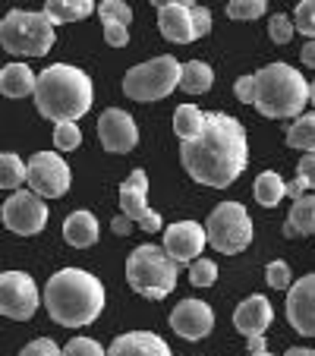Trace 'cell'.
<instances>
[{
	"mask_svg": "<svg viewBox=\"0 0 315 356\" xmlns=\"http://www.w3.org/2000/svg\"><path fill=\"white\" fill-rule=\"evenodd\" d=\"M180 161L183 170L202 186H230L249 161L246 129L224 111H211L205 117V129L195 139L180 142Z\"/></svg>",
	"mask_w": 315,
	"mask_h": 356,
	"instance_id": "obj_1",
	"label": "cell"
},
{
	"mask_svg": "<svg viewBox=\"0 0 315 356\" xmlns=\"http://www.w3.org/2000/svg\"><path fill=\"white\" fill-rule=\"evenodd\" d=\"M108 302L104 284L95 275L82 268H63L57 271L45 287V306L47 316L63 328H86L101 316Z\"/></svg>",
	"mask_w": 315,
	"mask_h": 356,
	"instance_id": "obj_2",
	"label": "cell"
},
{
	"mask_svg": "<svg viewBox=\"0 0 315 356\" xmlns=\"http://www.w3.org/2000/svg\"><path fill=\"white\" fill-rule=\"evenodd\" d=\"M95 88L92 79L82 73L79 67L70 63H54L38 73V86H35V104L38 114L54 123H76L92 111Z\"/></svg>",
	"mask_w": 315,
	"mask_h": 356,
	"instance_id": "obj_3",
	"label": "cell"
},
{
	"mask_svg": "<svg viewBox=\"0 0 315 356\" xmlns=\"http://www.w3.org/2000/svg\"><path fill=\"white\" fill-rule=\"evenodd\" d=\"M309 104V82L290 63H268L255 73V108L271 120L302 117Z\"/></svg>",
	"mask_w": 315,
	"mask_h": 356,
	"instance_id": "obj_4",
	"label": "cell"
},
{
	"mask_svg": "<svg viewBox=\"0 0 315 356\" xmlns=\"http://www.w3.org/2000/svg\"><path fill=\"white\" fill-rule=\"evenodd\" d=\"M127 281L145 300H164L177 287V262L164 252V246L142 243L127 259Z\"/></svg>",
	"mask_w": 315,
	"mask_h": 356,
	"instance_id": "obj_5",
	"label": "cell"
},
{
	"mask_svg": "<svg viewBox=\"0 0 315 356\" xmlns=\"http://www.w3.org/2000/svg\"><path fill=\"white\" fill-rule=\"evenodd\" d=\"M57 38V26L45 13L10 10L0 22V44L16 57H45Z\"/></svg>",
	"mask_w": 315,
	"mask_h": 356,
	"instance_id": "obj_6",
	"label": "cell"
},
{
	"mask_svg": "<svg viewBox=\"0 0 315 356\" xmlns=\"http://www.w3.org/2000/svg\"><path fill=\"white\" fill-rule=\"evenodd\" d=\"M183 79V67L177 57L161 54L154 60H145L139 67H133L123 76V95L133 101H158L168 98Z\"/></svg>",
	"mask_w": 315,
	"mask_h": 356,
	"instance_id": "obj_7",
	"label": "cell"
},
{
	"mask_svg": "<svg viewBox=\"0 0 315 356\" xmlns=\"http://www.w3.org/2000/svg\"><path fill=\"white\" fill-rule=\"evenodd\" d=\"M208 243L224 252V256H236L252 243V221H249V211L243 209L240 202H221L211 209L205 224Z\"/></svg>",
	"mask_w": 315,
	"mask_h": 356,
	"instance_id": "obj_8",
	"label": "cell"
},
{
	"mask_svg": "<svg viewBox=\"0 0 315 356\" xmlns=\"http://www.w3.org/2000/svg\"><path fill=\"white\" fill-rule=\"evenodd\" d=\"M0 312L13 322H29L38 312V287L26 271L0 275Z\"/></svg>",
	"mask_w": 315,
	"mask_h": 356,
	"instance_id": "obj_9",
	"label": "cell"
},
{
	"mask_svg": "<svg viewBox=\"0 0 315 356\" xmlns=\"http://www.w3.org/2000/svg\"><path fill=\"white\" fill-rule=\"evenodd\" d=\"M29 186L41 199H60L70 189V164L57 152H35L29 158Z\"/></svg>",
	"mask_w": 315,
	"mask_h": 356,
	"instance_id": "obj_10",
	"label": "cell"
},
{
	"mask_svg": "<svg viewBox=\"0 0 315 356\" xmlns=\"http://www.w3.org/2000/svg\"><path fill=\"white\" fill-rule=\"evenodd\" d=\"M0 215H3L7 230H13V234H19V236H35V234H41L47 224V205L32 189H19V193H13L3 202V211H0Z\"/></svg>",
	"mask_w": 315,
	"mask_h": 356,
	"instance_id": "obj_11",
	"label": "cell"
},
{
	"mask_svg": "<svg viewBox=\"0 0 315 356\" xmlns=\"http://www.w3.org/2000/svg\"><path fill=\"white\" fill-rule=\"evenodd\" d=\"M120 209L136 221V227L145 234H158L161 230V215L148 205V174L145 170H133L127 180L120 183Z\"/></svg>",
	"mask_w": 315,
	"mask_h": 356,
	"instance_id": "obj_12",
	"label": "cell"
},
{
	"mask_svg": "<svg viewBox=\"0 0 315 356\" xmlns=\"http://www.w3.org/2000/svg\"><path fill=\"white\" fill-rule=\"evenodd\" d=\"M98 139L111 155H127L139 145V127L136 120L120 108H108L98 117Z\"/></svg>",
	"mask_w": 315,
	"mask_h": 356,
	"instance_id": "obj_13",
	"label": "cell"
},
{
	"mask_svg": "<svg viewBox=\"0 0 315 356\" xmlns=\"http://www.w3.org/2000/svg\"><path fill=\"white\" fill-rule=\"evenodd\" d=\"M208 243V234L199 221H177L164 230V252L174 259L177 265L180 262H199L202 249Z\"/></svg>",
	"mask_w": 315,
	"mask_h": 356,
	"instance_id": "obj_14",
	"label": "cell"
},
{
	"mask_svg": "<svg viewBox=\"0 0 315 356\" xmlns=\"http://www.w3.org/2000/svg\"><path fill=\"white\" fill-rule=\"evenodd\" d=\"M287 322L296 334L315 337V275L300 277L287 290Z\"/></svg>",
	"mask_w": 315,
	"mask_h": 356,
	"instance_id": "obj_15",
	"label": "cell"
},
{
	"mask_svg": "<svg viewBox=\"0 0 315 356\" xmlns=\"http://www.w3.org/2000/svg\"><path fill=\"white\" fill-rule=\"evenodd\" d=\"M170 328L186 341H202L215 331V312L202 300H183L170 312Z\"/></svg>",
	"mask_w": 315,
	"mask_h": 356,
	"instance_id": "obj_16",
	"label": "cell"
},
{
	"mask_svg": "<svg viewBox=\"0 0 315 356\" xmlns=\"http://www.w3.org/2000/svg\"><path fill=\"white\" fill-rule=\"evenodd\" d=\"M158 29L168 41L174 44H189L195 41V16H193V3L186 0H170V3H158Z\"/></svg>",
	"mask_w": 315,
	"mask_h": 356,
	"instance_id": "obj_17",
	"label": "cell"
},
{
	"mask_svg": "<svg viewBox=\"0 0 315 356\" xmlns=\"http://www.w3.org/2000/svg\"><path fill=\"white\" fill-rule=\"evenodd\" d=\"M271 322H275V309H271V302L259 293L246 296L234 309V328L240 331L246 341L249 337H261V331H268Z\"/></svg>",
	"mask_w": 315,
	"mask_h": 356,
	"instance_id": "obj_18",
	"label": "cell"
},
{
	"mask_svg": "<svg viewBox=\"0 0 315 356\" xmlns=\"http://www.w3.org/2000/svg\"><path fill=\"white\" fill-rule=\"evenodd\" d=\"M108 356H174L168 341L152 331H127V334L114 337L108 347Z\"/></svg>",
	"mask_w": 315,
	"mask_h": 356,
	"instance_id": "obj_19",
	"label": "cell"
},
{
	"mask_svg": "<svg viewBox=\"0 0 315 356\" xmlns=\"http://www.w3.org/2000/svg\"><path fill=\"white\" fill-rule=\"evenodd\" d=\"M98 218L92 215V211H86V209H79V211H73V215L63 221V240L70 243V246H76V249H88V246H95L98 243Z\"/></svg>",
	"mask_w": 315,
	"mask_h": 356,
	"instance_id": "obj_20",
	"label": "cell"
},
{
	"mask_svg": "<svg viewBox=\"0 0 315 356\" xmlns=\"http://www.w3.org/2000/svg\"><path fill=\"white\" fill-rule=\"evenodd\" d=\"M35 86H38V76L22 60L7 63V67L0 70V92H3V98H26V95H35Z\"/></svg>",
	"mask_w": 315,
	"mask_h": 356,
	"instance_id": "obj_21",
	"label": "cell"
},
{
	"mask_svg": "<svg viewBox=\"0 0 315 356\" xmlns=\"http://www.w3.org/2000/svg\"><path fill=\"white\" fill-rule=\"evenodd\" d=\"M41 13L54 22V26H63V22H79L86 16L98 13V3L95 0H47L45 7H41Z\"/></svg>",
	"mask_w": 315,
	"mask_h": 356,
	"instance_id": "obj_22",
	"label": "cell"
},
{
	"mask_svg": "<svg viewBox=\"0 0 315 356\" xmlns=\"http://www.w3.org/2000/svg\"><path fill=\"white\" fill-rule=\"evenodd\" d=\"M252 195H255V202H259L261 209H275L277 202L287 195V183H284L281 174H275V170H265V174L255 177Z\"/></svg>",
	"mask_w": 315,
	"mask_h": 356,
	"instance_id": "obj_23",
	"label": "cell"
},
{
	"mask_svg": "<svg viewBox=\"0 0 315 356\" xmlns=\"http://www.w3.org/2000/svg\"><path fill=\"white\" fill-rule=\"evenodd\" d=\"M183 92L186 95H205L208 88L215 86V70L208 67L205 60H189L183 63V79H180Z\"/></svg>",
	"mask_w": 315,
	"mask_h": 356,
	"instance_id": "obj_24",
	"label": "cell"
},
{
	"mask_svg": "<svg viewBox=\"0 0 315 356\" xmlns=\"http://www.w3.org/2000/svg\"><path fill=\"white\" fill-rule=\"evenodd\" d=\"M22 183H29V161H22L16 152H3L0 155V186L19 193Z\"/></svg>",
	"mask_w": 315,
	"mask_h": 356,
	"instance_id": "obj_25",
	"label": "cell"
},
{
	"mask_svg": "<svg viewBox=\"0 0 315 356\" xmlns=\"http://www.w3.org/2000/svg\"><path fill=\"white\" fill-rule=\"evenodd\" d=\"M205 117L195 104H180V108L174 111V133L180 136V142H189L195 139V136L205 129Z\"/></svg>",
	"mask_w": 315,
	"mask_h": 356,
	"instance_id": "obj_26",
	"label": "cell"
},
{
	"mask_svg": "<svg viewBox=\"0 0 315 356\" xmlns=\"http://www.w3.org/2000/svg\"><path fill=\"white\" fill-rule=\"evenodd\" d=\"M287 145L290 148H300V152H306V155H312V152H315V111H312V114L296 117V120L290 123Z\"/></svg>",
	"mask_w": 315,
	"mask_h": 356,
	"instance_id": "obj_27",
	"label": "cell"
},
{
	"mask_svg": "<svg viewBox=\"0 0 315 356\" xmlns=\"http://www.w3.org/2000/svg\"><path fill=\"white\" fill-rule=\"evenodd\" d=\"M287 221L300 230V236L315 234V195H302V199H296Z\"/></svg>",
	"mask_w": 315,
	"mask_h": 356,
	"instance_id": "obj_28",
	"label": "cell"
},
{
	"mask_svg": "<svg viewBox=\"0 0 315 356\" xmlns=\"http://www.w3.org/2000/svg\"><path fill=\"white\" fill-rule=\"evenodd\" d=\"M224 13H227L230 19L246 22V19H259V16L268 13V3H265V0H234V3L224 7Z\"/></svg>",
	"mask_w": 315,
	"mask_h": 356,
	"instance_id": "obj_29",
	"label": "cell"
},
{
	"mask_svg": "<svg viewBox=\"0 0 315 356\" xmlns=\"http://www.w3.org/2000/svg\"><path fill=\"white\" fill-rule=\"evenodd\" d=\"M98 16H101V22H120V26H129V22H133V7L123 3V0H104V3H98Z\"/></svg>",
	"mask_w": 315,
	"mask_h": 356,
	"instance_id": "obj_30",
	"label": "cell"
},
{
	"mask_svg": "<svg viewBox=\"0 0 315 356\" xmlns=\"http://www.w3.org/2000/svg\"><path fill=\"white\" fill-rule=\"evenodd\" d=\"M54 145L57 152H73L82 145V129L79 123H54Z\"/></svg>",
	"mask_w": 315,
	"mask_h": 356,
	"instance_id": "obj_31",
	"label": "cell"
},
{
	"mask_svg": "<svg viewBox=\"0 0 315 356\" xmlns=\"http://www.w3.org/2000/svg\"><path fill=\"white\" fill-rule=\"evenodd\" d=\"M265 281H268L271 290H290L293 287V277H290V265L284 259H275V262L265 265Z\"/></svg>",
	"mask_w": 315,
	"mask_h": 356,
	"instance_id": "obj_32",
	"label": "cell"
},
{
	"mask_svg": "<svg viewBox=\"0 0 315 356\" xmlns=\"http://www.w3.org/2000/svg\"><path fill=\"white\" fill-rule=\"evenodd\" d=\"M293 26H296V32H302L309 41H315V0H302V3H296Z\"/></svg>",
	"mask_w": 315,
	"mask_h": 356,
	"instance_id": "obj_33",
	"label": "cell"
},
{
	"mask_svg": "<svg viewBox=\"0 0 315 356\" xmlns=\"http://www.w3.org/2000/svg\"><path fill=\"white\" fill-rule=\"evenodd\" d=\"M218 281V265L211 259H199V262L189 265V284L195 287H211Z\"/></svg>",
	"mask_w": 315,
	"mask_h": 356,
	"instance_id": "obj_34",
	"label": "cell"
},
{
	"mask_svg": "<svg viewBox=\"0 0 315 356\" xmlns=\"http://www.w3.org/2000/svg\"><path fill=\"white\" fill-rule=\"evenodd\" d=\"M293 32H296V26L290 22V16L271 13V19H268V35H271V41H275V44H287V41L293 38Z\"/></svg>",
	"mask_w": 315,
	"mask_h": 356,
	"instance_id": "obj_35",
	"label": "cell"
},
{
	"mask_svg": "<svg viewBox=\"0 0 315 356\" xmlns=\"http://www.w3.org/2000/svg\"><path fill=\"white\" fill-rule=\"evenodd\" d=\"M63 356H108L104 347L92 337H73V341L63 347Z\"/></svg>",
	"mask_w": 315,
	"mask_h": 356,
	"instance_id": "obj_36",
	"label": "cell"
},
{
	"mask_svg": "<svg viewBox=\"0 0 315 356\" xmlns=\"http://www.w3.org/2000/svg\"><path fill=\"white\" fill-rule=\"evenodd\" d=\"M19 356H63V350L57 347L51 337H35L32 343H26V347L19 350Z\"/></svg>",
	"mask_w": 315,
	"mask_h": 356,
	"instance_id": "obj_37",
	"label": "cell"
},
{
	"mask_svg": "<svg viewBox=\"0 0 315 356\" xmlns=\"http://www.w3.org/2000/svg\"><path fill=\"white\" fill-rule=\"evenodd\" d=\"M104 26V41L111 47H127L129 41V26H120V22H101Z\"/></svg>",
	"mask_w": 315,
	"mask_h": 356,
	"instance_id": "obj_38",
	"label": "cell"
},
{
	"mask_svg": "<svg viewBox=\"0 0 315 356\" xmlns=\"http://www.w3.org/2000/svg\"><path fill=\"white\" fill-rule=\"evenodd\" d=\"M296 180L306 189H315V152L300 158V164H296Z\"/></svg>",
	"mask_w": 315,
	"mask_h": 356,
	"instance_id": "obj_39",
	"label": "cell"
},
{
	"mask_svg": "<svg viewBox=\"0 0 315 356\" xmlns=\"http://www.w3.org/2000/svg\"><path fill=\"white\" fill-rule=\"evenodd\" d=\"M234 92L243 104H255V76H240L236 86H234Z\"/></svg>",
	"mask_w": 315,
	"mask_h": 356,
	"instance_id": "obj_40",
	"label": "cell"
},
{
	"mask_svg": "<svg viewBox=\"0 0 315 356\" xmlns=\"http://www.w3.org/2000/svg\"><path fill=\"white\" fill-rule=\"evenodd\" d=\"M193 16H195V35H208V29H211V10L202 7V3H193Z\"/></svg>",
	"mask_w": 315,
	"mask_h": 356,
	"instance_id": "obj_41",
	"label": "cell"
},
{
	"mask_svg": "<svg viewBox=\"0 0 315 356\" xmlns=\"http://www.w3.org/2000/svg\"><path fill=\"white\" fill-rule=\"evenodd\" d=\"M133 227H136V221L129 215H123V211L114 218V221H111V230H114L117 236H129V234H133Z\"/></svg>",
	"mask_w": 315,
	"mask_h": 356,
	"instance_id": "obj_42",
	"label": "cell"
},
{
	"mask_svg": "<svg viewBox=\"0 0 315 356\" xmlns=\"http://www.w3.org/2000/svg\"><path fill=\"white\" fill-rule=\"evenodd\" d=\"M300 60L306 63L309 70H315V41H306V47L300 51Z\"/></svg>",
	"mask_w": 315,
	"mask_h": 356,
	"instance_id": "obj_43",
	"label": "cell"
},
{
	"mask_svg": "<svg viewBox=\"0 0 315 356\" xmlns=\"http://www.w3.org/2000/svg\"><path fill=\"white\" fill-rule=\"evenodd\" d=\"M287 195H290L293 202H296V199H302V195H306V186H302L300 180H290V183H287Z\"/></svg>",
	"mask_w": 315,
	"mask_h": 356,
	"instance_id": "obj_44",
	"label": "cell"
},
{
	"mask_svg": "<svg viewBox=\"0 0 315 356\" xmlns=\"http://www.w3.org/2000/svg\"><path fill=\"white\" fill-rule=\"evenodd\" d=\"M265 337H249V353H265Z\"/></svg>",
	"mask_w": 315,
	"mask_h": 356,
	"instance_id": "obj_45",
	"label": "cell"
},
{
	"mask_svg": "<svg viewBox=\"0 0 315 356\" xmlns=\"http://www.w3.org/2000/svg\"><path fill=\"white\" fill-rule=\"evenodd\" d=\"M284 356H315V350H309V347H290Z\"/></svg>",
	"mask_w": 315,
	"mask_h": 356,
	"instance_id": "obj_46",
	"label": "cell"
},
{
	"mask_svg": "<svg viewBox=\"0 0 315 356\" xmlns=\"http://www.w3.org/2000/svg\"><path fill=\"white\" fill-rule=\"evenodd\" d=\"M281 230H284V236H287V240H296V236H300V230H296L290 221H284V227H281Z\"/></svg>",
	"mask_w": 315,
	"mask_h": 356,
	"instance_id": "obj_47",
	"label": "cell"
},
{
	"mask_svg": "<svg viewBox=\"0 0 315 356\" xmlns=\"http://www.w3.org/2000/svg\"><path fill=\"white\" fill-rule=\"evenodd\" d=\"M309 101H312V108H315V79L309 82Z\"/></svg>",
	"mask_w": 315,
	"mask_h": 356,
	"instance_id": "obj_48",
	"label": "cell"
},
{
	"mask_svg": "<svg viewBox=\"0 0 315 356\" xmlns=\"http://www.w3.org/2000/svg\"><path fill=\"white\" fill-rule=\"evenodd\" d=\"M249 356H275V353H268V350H265V353H249Z\"/></svg>",
	"mask_w": 315,
	"mask_h": 356,
	"instance_id": "obj_49",
	"label": "cell"
}]
</instances>
